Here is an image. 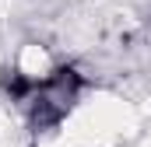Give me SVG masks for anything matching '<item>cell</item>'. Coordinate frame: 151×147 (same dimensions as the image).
<instances>
[{"instance_id": "cell-1", "label": "cell", "mask_w": 151, "mask_h": 147, "mask_svg": "<svg viewBox=\"0 0 151 147\" xmlns=\"http://www.w3.org/2000/svg\"><path fill=\"white\" fill-rule=\"evenodd\" d=\"M35 84H39V81H28L25 74H18V70L4 74V91L11 95V102H25V98H32V95H35Z\"/></svg>"}]
</instances>
